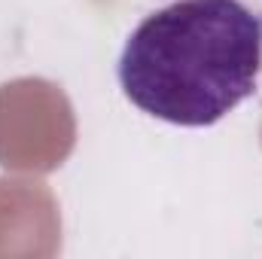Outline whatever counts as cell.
<instances>
[{"label":"cell","mask_w":262,"mask_h":259,"mask_svg":"<svg viewBox=\"0 0 262 259\" xmlns=\"http://www.w3.org/2000/svg\"><path fill=\"white\" fill-rule=\"evenodd\" d=\"M259 70V12L241 0H174L131 31L119 82L143 113L204 128L253 95Z\"/></svg>","instance_id":"obj_1"}]
</instances>
